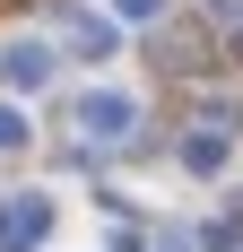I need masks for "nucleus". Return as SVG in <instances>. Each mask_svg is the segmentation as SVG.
Here are the masks:
<instances>
[{
    "instance_id": "7",
    "label": "nucleus",
    "mask_w": 243,
    "mask_h": 252,
    "mask_svg": "<svg viewBox=\"0 0 243 252\" xmlns=\"http://www.w3.org/2000/svg\"><path fill=\"white\" fill-rule=\"evenodd\" d=\"M156 252H200V244H191V235H165V244H156Z\"/></svg>"
},
{
    "instance_id": "1",
    "label": "nucleus",
    "mask_w": 243,
    "mask_h": 252,
    "mask_svg": "<svg viewBox=\"0 0 243 252\" xmlns=\"http://www.w3.org/2000/svg\"><path fill=\"white\" fill-rule=\"evenodd\" d=\"M130 130H139V87H87L78 96V139L87 148H113Z\"/></svg>"
},
{
    "instance_id": "3",
    "label": "nucleus",
    "mask_w": 243,
    "mask_h": 252,
    "mask_svg": "<svg viewBox=\"0 0 243 252\" xmlns=\"http://www.w3.org/2000/svg\"><path fill=\"white\" fill-rule=\"evenodd\" d=\"M61 44H70L78 61H113V52H122V26H113V9H104V18H96V9H70V18H61Z\"/></svg>"
},
{
    "instance_id": "2",
    "label": "nucleus",
    "mask_w": 243,
    "mask_h": 252,
    "mask_svg": "<svg viewBox=\"0 0 243 252\" xmlns=\"http://www.w3.org/2000/svg\"><path fill=\"white\" fill-rule=\"evenodd\" d=\"M0 78H9V96H44L61 78V44L52 35H9L0 44Z\"/></svg>"
},
{
    "instance_id": "6",
    "label": "nucleus",
    "mask_w": 243,
    "mask_h": 252,
    "mask_svg": "<svg viewBox=\"0 0 243 252\" xmlns=\"http://www.w3.org/2000/svg\"><path fill=\"white\" fill-rule=\"evenodd\" d=\"M18 139H26V104L9 96V104H0V148H18Z\"/></svg>"
},
{
    "instance_id": "5",
    "label": "nucleus",
    "mask_w": 243,
    "mask_h": 252,
    "mask_svg": "<svg viewBox=\"0 0 243 252\" xmlns=\"http://www.w3.org/2000/svg\"><path fill=\"white\" fill-rule=\"evenodd\" d=\"M104 9H113V26H156L165 18V0H104Z\"/></svg>"
},
{
    "instance_id": "4",
    "label": "nucleus",
    "mask_w": 243,
    "mask_h": 252,
    "mask_svg": "<svg viewBox=\"0 0 243 252\" xmlns=\"http://www.w3.org/2000/svg\"><path fill=\"white\" fill-rule=\"evenodd\" d=\"M226 157H235V139H226V130H182V174H226Z\"/></svg>"
}]
</instances>
